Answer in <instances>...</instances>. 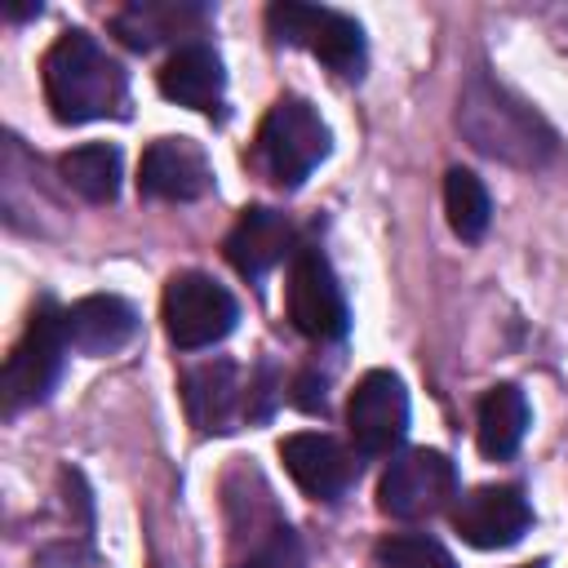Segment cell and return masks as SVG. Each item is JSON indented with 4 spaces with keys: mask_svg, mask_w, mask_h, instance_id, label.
Returning <instances> with one entry per match:
<instances>
[{
    "mask_svg": "<svg viewBox=\"0 0 568 568\" xmlns=\"http://www.w3.org/2000/svg\"><path fill=\"white\" fill-rule=\"evenodd\" d=\"M164 333L178 351H200V346H213L222 342L235 320H240V306L235 297L204 271H182L164 284Z\"/></svg>",
    "mask_w": 568,
    "mask_h": 568,
    "instance_id": "obj_6",
    "label": "cell"
},
{
    "mask_svg": "<svg viewBox=\"0 0 568 568\" xmlns=\"http://www.w3.org/2000/svg\"><path fill=\"white\" fill-rule=\"evenodd\" d=\"M67 351H71V337H67V311H58L49 297L31 311L18 346L9 351L4 359V377H0V390H4V413H18V408H31L40 399H49V390L58 386L62 377V364H67Z\"/></svg>",
    "mask_w": 568,
    "mask_h": 568,
    "instance_id": "obj_4",
    "label": "cell"
},
{
    "mask_svg": "<svg viewBox=\"0 0 568 568\" xmlns=\"http://www.w3.org/2000/svg\"><path fill=\"white\" fill-rule=\"evenodd\" d=\"M528 435V399L515 382H501L493 386L484 399H479V413H475V439H479V453L493 457V462H506Z\"/></svg>",
    "mask_w": 568,
    "mask_h": 568,
    "instance_id": "obj_18",
    "label": "cell"
},
{
    "mask_svg": "<svg viewBox=\"0 0 568 568\" xmlns=\"http://www.w3.org/2000/svg\"><path fill=\"white\" fill-rule=\"evenodd\" d=\"M182 404L200 435H222L244 413L248 390L240 386V368L231 359H204L182 377Z\"/></svg>",
    "mask_w": 568,
    "mask_h": 568,
    "instance_id": "obj_13",
    "label": "cell"
},
{
    "mask_svg": "<svg viewBox=\"0 0 568 568\" xmlns=\"http://www.w3.org/2000/svg\"><path fill=\"white\" fill-rule=\"evenodd\" d=\"M204 22H209V9H204V4L138 0V4H129V9H120V13L111 18V31H115L129 49L146 53V49H155V44H164V40L200 36V31H204Z\"/></svg>",
    "mask_w": 568,
    "mask_h": 568,
    "instance_id": "obj_17",
    "label": "cell"
},
{
    "mask_svg": "<svg viewBox=\"0 0 568 568\" xmlns=\"http://www.w3.org/2000/svg\"><path fill=\"white\" fill-rule=\"evenodd\" d=\"M4 13H9V18H31V13H40V4H9Z\"/></svg>",
    "mask_w": 568,
    "mask_h": 568,
    "instance_id": "obj_24",
    "label": "cell"
},
{
    "mask_svg": "<svg viewBox=\"0 0 568 568\" xmlns=\"http://www.w3.org/2000/svg\"><path fill=\"white\" fill-rule=\"evenodd\" d=\"M280 457L284 470L293 475V484L315 497V501H342L355 484V457L324 430H297L280 439Z\"/></svg>",
    "mask_w": 568,
    "mask_h": 568,
    "instance_id": "obj_12",
    "label": "cell"
},
{
    "mask_svg": "<svg viewBox=\"0 0 568 568\" xmlns=\"http://www.w3.org/2000/svg\"><path fill=\"white\" fill-rule=\"evenodd\" d=\"M44 98L62 124L124 120L129 71L89 31H62L44 53Z\"/></svg>",
    "mask_w": 568,
    "mask_h": 568,
    "instance_id": "obj_1",
    "label": "cell"
},
{
    "mask_svg": "<svg viewBox=\"0 0 568 568\" xmlns=\"http://www.w3.org/2000/svg\"><path fill=\"white\" fill-rule=\"evenodd\" d=\"M266 31L280 44H297L315 53L324 67L337 75H359L364 71V31L355 18L324 9V4H297V0H275L266 9Z\"/></svg>",
    "mask_w": 568,
    "mask_h": 568,
    "instance_id": "obj_5",
    "label": "cell"
},
{
    "mask_svg": "<svg viewBox=\"0 0 568 568\" xmlns=\"http://www.w3.org/2000/svg\"><path fill=\"white\" fill-rule=\"evenodd\" d=\"M288 320L311 342H337L351 328L346 293L320 248H297L288 266Z\"/></svg>",
    "mask_w": 568,
    "mask_h": 568,
    "instance_id": "obj_8",
    "label": "cell"
},
{
    "mask_svg": "<svg viewBox=\"0 0 568 568\" xmlns=\"http://www.w3.org/2000/svg\"><path fill=\"white\" fill-rule=\"evenodd\" d=\"M444 213H448V226L462 240H479L488 231V222H493L488 186L470 169H448L444 173Z\"/></svg>",
    "mask_w": 568,
    "mask_h": 568,
    "instance_id": "obj_20",
    "label": "cell"
},
{
    "mask_svg": "<svg viewBox=\"0 0 568 568\" xmlns=\"http://www.w3.org/2000/svg\"><path fill=\"white\" fill-rule=\"evenodd\" d=\"M453 528L475 550H506L532 528V506L515 484H484L453 506Z\"/></svg>",
    "mask_w": 568,
    "mask_h": 568,
    "instance_id": "obj_10",
    "label": "cell"
},
{
    "mask_svg": "<svg viewBox=\"0 0 568 568\" xmlns=\"http://www.w3.org/2000/svg\"><path fill=\"white\" fill-rule=\"evenodd\" d=\"M138 333V311L115 293H89L67 306V337L80 355H115Z\"/></svg>",
    "mask_w": 568,
    "mask_h": 568,
    "instance_id": "obj_16",
    "label": "cell"
},
{
    "mask_svg": "<svg viewBox=\"0 0 568 568\" xmlns=\"http://www.w3.org/2000/svg\"><path fill=\"white\" fill-rule=\"evenodd\" d=\"M457 493V466L435 453V448H404L390 457L382 484H377V506L390 519H426L448 506Z\"/></svg>",
    "mask_w": 568,
    "mask_h": 568,
    "instance_id": "obj_7",
    "label": "cell"
},
{
    "mask_svg": "<svg viewBox=\"0 0 568 568\" xmlns=\"http://www.w3.org/2000/svg\"><path fill=\"white\" fill-rule=\"evenodd\" d=\"M346 430L359 457H386L408 430V390L390 368H373L355 382L346 404Z\"/></svg>",
    "mask_w": 568,
    "mask_h": 568,
    "instance_id": "obj_9",
    "label": "cell"
},
{
    "mask_svg": "<svg viewBox=\"0 0 568 568\" xmlns=\"http://www.w3.org/2000/svg\"><path fill=\"white\" fill-rule=\"evenodd\" d=\"M328 124L306 98H275L257 129V164L275 186H302L328 155Z\"/></svg>",
    "mask_w": 568,
    "mask_h": 568,
    "instance_id": "obj_3",
    "label": "cell"
},
{
    "mask_svg": "<svg viewBox=\"0 0 568 568\" xmlns=\"http://www.w3.org/2000/svg\"><path fill=\"white\" fill-rule=\"evenodd\" d=\"M58 173L89 204H111L120 195V151L106 142H89V146L67 151L58 160Z\"/></svg>",
    "mask_w": 568,
    "mask_h": 568,
    "instance_id": "obj_19",
    "label": "cell"
},
{
    "mask_svg": "<svg viewBox=\"0 0 568 568\" xmlns=\"http://www.w3.org/2000/svg\"><path fill=\"white\" fill-rule=\"evenodd\" d=\"M288 244H293L288 217L275 213V209H266V204H248V209L235 217V226L226 231L222 253H226V262H231L244 280H262V275L288 253Z\"/></svg>",
    "mask_w": 568,
    "mask_h": 568,
    "instance_id": "obj_15",
    "label": "cell"
},
{
    "mask_svg": "<svg viewBox=\"0 0 568 568\" xmlns=\"http://www.w3.org/2000/svg\"><path fill=\"white\" fill-rule=\"evenodd\" d=\"M457 129L475 151L488 160H501L510 169H541L555 155L550 124L515 98L506 84H497L488 71H470L457 98Z\"/></svg>",
    "mask_w": 568,
    "mask_h": 568,
    "instance_id": "obj_2",
    "label": "cell"
},
{
    "mask_svg": "<svg viewBox=\"0 0 568 568\" xmlns=\"http://www.w3.org/2000/svg\"><path fill=\"white\" fill-rule=\"evenodd\" d=\"M377 564H382V568H457L453 555H448L435 537H422V532L386 537V541L377 546Z\"/></svg>",
    "mask_w": 568,
    "mask_h": 568,
    "instance_id": "obj_21",
    "label": "cell"
},
{
    "mask_svg": "<svg viewBox=\"0 0 568 568\" xmlns=\"http://www.w3.org/2000/svg\"><path fill=\"white\" fill-rule=\"evenodd\" d=\"M524 568H541V564H524Z\"/></svg>",
    "mask_w": 568,
    "mask_h": 568,
    "instance_id": "obj_25",
    "label": "cell"
},
{
    "mask_svg": "<svg viewBox=\"0 0 568 568\" xmlns=\"http://www.w3.org/2000/svg\"><path fill=\"white\" fill-rule=\"evenodd\" d=\"M293 404L306 408V413H324V377L302 373V377H297V395H293Z\"/></svg>",
    "mask_w": 568,
    "mask_h": 568,
    "instance_id": "obj_23",
    "label": "cell"
},
{
    "mask_svg": "<svg viewBox=\"0 0 568 568\" xmlns=\"http://www.w3.org/2000/svg\"><path fill=\"white\" fill-rule=\"evenodd\" d=\"M213 186V169L209 155L191 142V138H155L142 151L138 164V191L146 200H169V204H186L209 195Z\"/></svg>",
    "mask_w": 568,
    "mask_h": 568,
    "instance_id": "obj_11",
    "label": "cell"
},
{
    "mask_svg": "<svg viewBox=\"0 0 568 568\" xmlns=\"http://www.w3.org/2000/svg\"><path fill=\"white\" fill-rule=\"evenodd\" d=\"M235 568H302V546L288 524H271Z\"/></svg>",
    "mask_w": 568,
    "mask_h": 568,
    "instance_id": "obj_22",
    "label": "cell"
},
{
    "mask_svg": "<svg viewBox=\"0 0 568 568\" xmlns=\"http://www.w3.org/2000/svg\"><path fill=\"white\" fill-rule=\"evenodd\" d=\"M160 93L178 106L217 115L222 93H226V71H222V58L213 53V44H204V40L178 44V53L160 67Z\"/></svg>",
    "mask_w": 568,
    "mask_h": 568,
    "instance_id": "obj_14",
    "label": "cell"
}]
</instances>
